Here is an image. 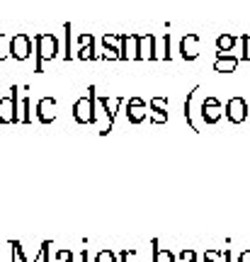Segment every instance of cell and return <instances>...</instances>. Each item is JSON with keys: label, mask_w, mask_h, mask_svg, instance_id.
Masks as SVG:
<instances>
[{"label": "cell", "mask_w": 250, "mask_h": 262, "mask_svg": "<svg viewBox=\"0 0 250 262\" xmlns=\"http://www.w3.org/2000/svg\"><path fill=\"white\" fill-rule=\"evenodd\" d=\"M236 68H238V58L231 56V54L216 56V61H214V71L216 73H233Z\"/></svg>", "instance_id": "cell-10"}, {"label": "cell", "mask_w": 250, "mask_h": 262, "mask_svg": "<svg viewBox=\"0 0 250 262\" xmlns=\"http://www.w3.org/2000/svg\"><path fill=\"white\" fill-rule=\"evenodd\" d=\"M10 54L17 58V61H27L32 56V39L27 34H15L10 39Z\"/></svg>", "instance_id": "cell-5"}, {"label": "cell", "mask_w": 250, "mask_h": 262, "mask_svg": "<svg viewBox=\"0 0 250 262\" xmlns=\"http://www.w3.org/2000/svg\"><path fill=\"white\" fill-rule=\"evenodd\" d=\"M153 262H175V255L165 248H158V243H153Z\"/></svg>", "instance_id": "cell-13"}, {"label": "cell", "mask_w": 250, "mask_h": 262, "mask_svg": "<svg viewBox=\"0 0 250 262\" xmlns=\"http://www.w3.org/2000/svg\"><path fill=\"white\" fill-rule=\"evenodd\" d=\"M12 248H15V257H17L19 262H29L27 257H25V250H22V245H19L17 241H15V243H12Z\"/></svg>", "instance_id": "cell-15"}, {"label": "cell", "mask_w": 250, "mask_h": 262, "mask_svg": "<svg viewBox=\"0 0 250 262\" xmlns=\"http://www.w3.org/2000/svg\"><path fill=\"white\" fill-rule=\"evenodd\" d=\"M10 97L0 100V124H17L19 122V110H17V88L10 90Z\"/></svg>", "instance_id": "cell-3"}, {"label": "cell", "mask_w": 250, "mask_h": 262, "mask_svg": "<svg viewBox=\"0 0 250 262\" xmlns=\"http://www.w3.org/2000/svg\"><path fill=\"white\" fill-rule=\"evenodd\" d=\"M88 97H80L73 107V117L78 124H95L97 122V114H95V88L90 85Z\"/></svg>", "instance_id": "cell-1"}, {"label": "cell", "mask_w": 250, "mask_h": 262, "mask_svg": "<svg viewBox=\"0 0 250 262\" xmlns=\"http://www.w3.org/2000/svg\"><path fill=\"white\" fill-rule=\"evenodd\" d=\"M236 41H238V37H233V34H221V37L216 39V56L231 54V49L236 47Z\"/></svg>", "instance_id": "cell-11"}, {"label": "cell", "mask_w": 250, "mask_h": 262, "mask_svg": "<svg viewBox=\"0 0 250 262\" xmlns=\"http://www.w3.org/2000/svg\"><path fill=\"white\" fill-rule=\"evenodd\" d=\"M204 262H212V260H204Z\"/></svg>", "instance_id": "cell-20"}, {"label": "cell", "mask_w": 250, "mask_h": 262, "mask_svg": "<svg viewBox=\"0 0 250 262\" xmlns=\"http://www.w3.org/2000/svg\"><path fill=\"white\" fill-rule=\"evenodd\" d=\"M238 262H250V250H245V253H241V257H238Z\"/></svg>", "instance_id": "cell-19"}, {"label": "cell", "mask_w": 250, "mask_h": 262, "mask_svg": "<svg viewBox=\"0 0 250 262\" xmlns=\"http://www.w3.org/2000/svg\"><path fill=\"white\" fill-rule=\"evenodd\" d=\"M93 51H95L93 44H90V47H83V49H80V54H78V58H83V61H85V58H95Z\"/></svg>", "instance_id": "cell-16"}, {"label": "cell", "mask_w": 250, "mask_h": 262, "mask_svg": "<svg viewBox=\"0 0 250 262\" xmlns=\"http://www.w3.org/2000/svg\"><path fill=\"white\" fill-rule=\"evenodd\" d=\"M149 107H146V102L143 100H139V97H131L129 102H127V117H129L131 124H141L146 117H149V112H146Z\"/></svg>", "instance_id": "cell-7"}, {"label": "cell", "mask_w": 250, "mask_h": 262, "mask_svg": "<svg viewBox=\"0 0 250 262\" xmlns=\"http://www.w3.org/2000/svg\"><path fill=\"white\" fill-rule=\"evenodd\" d=\"M250 107L245 104L243 97H231L228 102H226V117H228V122L233 124H243L245 122V117H248Z\"/></svg>", "instance_id": "cell-4"}, {"label": "cell", "mask_w": 250, "mask_h": 262, "mask_svg": "<svg viewBox=\"0 0 250 262\" xmlns=\"http://www.w3.org/2000/svg\"><path fill=\"white\" fill-rule=\"evenodd\" d=\"M95 262H117V255L112 253V250H102V253H97Z\"/></svg>", "instance_id": "cell-14"}, {"label": "cell", "mask_w": 250, "mask_h": 262, "mask_svg": "<svg viewBox=\"0 0 250 262\" xmlns=\"http://www.w3.org/2000/svg\"><path fill=\"white\" fill-rule=\"evenodd\" d=\"M182 262H195L197 260V255H195V250H182Z\"/></svg>", "instance_id": "cell-17"}, {"label": "cell", "mask_w": 250, "mask_h": 262, "mask_svg": "<svg viewBox=\"0 0 250 262\" xmlns=\"http://www.w3.org/2000/svg\"><path fill=\"white\" fill-rule=\"evenodd\" d=\"M221 114H223V107L216 97H206L202 102V107H199V117H202V122H206V124H216L221 119Z\"/></svg>", "instance_id": "cell-6"}, {"label": "cell", "mask_w": 250, "mask_h": 262, "mask_svg": "<svg viewBox=\"0 0 250 262\" xmlns=\"http://www.w3.org/2000/svg\"><path fill=\"white\" fill-rule=\"evenodd\" d=\"M197 90H199V88H195V90H192V93L187 95V102H185V119H187V124H190V126H192V131H199V124L195 122V114H192V104H195Z\"/></svg>", "instance_id": "cell-12"}, {"label": "cell", "mask_w": 250, "mask_h": 262, "mask_svg": "<svg viewBox=\"0 0 250 262\" xmlns=\"http://www.w3.org/2000/svg\"><path fill=\"white\" fill-rule=\"evenodd\" d=\"M149 110L153 112V117H151L153 124H165L168 122V100L165 97H153L149 102Z\"/></svg>", "instance_id": "cell-9"}, {"label": "cell", "mask_w": 250, "mask_h": 262, "mask_svg": "<svg viewBox=\"0 0 250 262\" xmlns=\"http://www.w3.org/2000/svg\"><path fill=\"white\" fill-rule=\"evenodd\" d=\"M37 41V73H41V61L47 58H56L58 54V41H56L54 34H41V37L34 39Z\"/></svg>", "instance_id": "cell-2"}, {"label": "cell", "mask_w": 250, "mask_h": 262, "mask_svg": "<svg viewBox=\"0 0 250 262\" xmlns=\"http://www.w3.org/2000/svg\"><path fill=\"white\" fill-rule=\"evenodd\" d=\"M180 56L185 58V61H195L199 56V37L197 34L182 37V41H180Z\"/></svg>", "instance_id": "cell-8"}, {"label": "cell", "mask_w": 250, "mask_h": 262, "mask_svg": "<svg viewBox=\"0 0 250 262\" xmlns=\"http://www.w3.org/2000/svg\"><path fill=\"white\" fill-rule=\"evenodd\" d=\"M58 257H61V262H73V253H68V250H61Z\"/></svg>", "instance_id": "cell-18"}]
</instances>
